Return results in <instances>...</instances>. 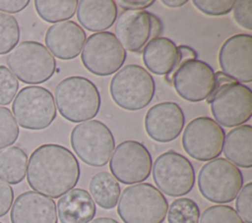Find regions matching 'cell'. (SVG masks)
Listing matches in <instances>:
<instances>
[{
	"label": "cell",
	"mask_w": 252,
	"mask_h": 223,
	"mask_svg": "<svg viewBox=\"0 0 252 223\" xmlns=\"http://www.w3.org/2000/svg\"><path fill=\"white\" fill-rule=\"evenodd\" d=\"M6 64L17 79L29 84L47 82L56 70L54 56L43 44L32 40L17 44L7 55Z\"/></svg>",
	"instance_id": "52a82bcc"
},
{
	"label": "cell",
	"mask_w": 252,
	"mask_h": 223,
	"mask_svg": "<svg viewBox=\"0 0 252 223\" xmlns=\"http://www.w3.org/2000/svg\"><path fill=\"white\" fill-rule=\"evenodd\" d=\"M115 36L124 49L140 53L162 31L160 20L148 11H123L115 24Z\"/></svg>",
	"instance_id": "9a60e30c"
},
{
	"label": "cell",
	"mask_w": 252,
	"mask_h": 223,
	"mask_svg": "<svg viewBox=\"0 0 252 223\" xmlns=\"http://www.w3.org/2000/svg\"><path fill=\"white\" fill-rule=\"evenodd\" d=\"M167 208L162 193L150 183H139L123 190L117 213L124 223H162Z\"/></svg>",
	"instance_id": "5b68a950"
},
{
	"label": "cell",
	"mask_w": 252,
	"mask_h": 223,
	"mask_svg": "<svg viewBox=\"0 0 252 223\" xmlns=\"http://www.w3.org/2000/svg\"><path fill=\"white\" fill-rule=\"evenodd\" d=\"M215 121L226 128L246 123L252 115V91L223 74L215 73L213 90L206 99Z\"/></svg>",
	"instance_id": "3957f363"
},
{
	"label": "cell",
	"mask_w": 252,
	"mask_h": 223,
	"mask_svg": "<svg viewBox=\"0 0 252 223\" xmlns=\"http://www.w3.org/2000/svg\"><path fill=\"white\" fill-rule=\"evenodd\" d=\"M80 173L79 161L70 149L57 143H44L32 152L26 175L34 192L58 198L74 189Z\"/></svg>",
	"instance_id": "6da1fadb"
},
{
	"label": "cell",
	"mask_w": 252,
	"mask_h": 223,
	"mask_svg": "<svg viewBox=\"0 0 252 223\" xmlns=\"http://www.w3.org/2000/svg\"><path fill=\"white\" fill-rule=\"evenodd\" d=\"M19 135V125L11 110L7 107L0 106V149L15 143Z\"/></svg>",
	"instance_id": "f546056e"
},
{
	"label": "cell",
	"mask_w": 252,
	"mask_h": 223,
	"mask_svg": "<svg viewBox=\"0 0 252 223\" xmlns=\"http://www.w3.org/2000/svg\"><path fill=\"white\" fill-rule=\"evenodd\" d=\"M161 3L169 8H177L186 4L187 0H162Z\"/></svg>",
	"instance_id": "74e56055"
},
{
	"label": "cell",
	"mask_w": 252,
	"mask_h": 223,
	"mask_svg": "<svg viewBox=\"0 0 252 223\" xmlns=\"http://www.w3.org/2000/svg\"><path fill=\"white\" fill-rule=\"evenodd\" d=\"M70 142L77 156L93 167L104 166L115 147L111 131L98 120L77 124L71 131Z\"/></svg>",
	"instance_id": "9c48e42d"
},
{
	"label": "cell",
	"mask_w": 252,
	"mask_h": 223,
	"mask_svg": "<svg viewBox=\"0 0 252 223\" xmlns=\"http://www.w3.org/2000/svg\"><path fill=\"white\" fill-rule=\"evenodd\" d=\"M29 3V0H0V12L6 14L19 13L23 11Z\"/></svg>",
	"instance_id": "d590c367"
},
{
	"label": "cell",
	"mask_w": 252,
	"mask_h": 223,
	"mask_svg": "<svg viewBox=\"0 0 252 223\" xmlns=\"http://www.w3.org/2000/svg\"><path fill=\"white\" fill-rule=\"evenodd\" d=\"M117 18V5L113 0H81L77 6V19L90 31L101 32L109 28Z\"/></svg>",
	"instance_id": "44dd1931"
},
{
	"label": "cell",
	"mask_w": 252,
	"mask_h": 223,
	"mask_svg": "<svg viewBox=\"0 0 252 223\" xmlns=\"http://www.w3.org/2000/svg\"><path fill=\"white\" fill-rule=\"evenodd\" d=\"M224 130L210 117H197L185 127L182 146L190 157L198 161H210L222 151Z\"/></svg>",
	"instance_id": "4fadbf2b"
},
{
	"label": "cell",
	"mask_w": 252,
	"mask_h": 223,
	"mask_svg": "<svg viewBox=\"0 0 252 223\" xmlns=\"http://www.w3.org/2000/svg\"><path fill=\"white\" fill-rule=\"evenodd\" d=\"M20 26L15 17L0 12V55L9 53L20 40Z\"/></svg>",
	"instance_id": "83f0119b"
},
{
	"label": "cell",
	"mask_w": 252,
	"mask_h": 223,
	"mask_svg": "<svg viewBox=\"0 0 252 223\" xmlns=\"http://www.w3.org/2000/svg\"><path fill=\"white\" fill-rule=\"evenodd\" d=\"M56 210L61 223H89L96 212L91 195L80 188H74L61 195Z\"/></svg>",
	"instance_id": "ffe728a7"
},
{
	"label": "cell",
	"mask_w": 252,
	"mask_h": 223,
	"mask_svg": "<svg viewBox=\"0 0 252 223\" xmlns=\"http://www.w3.org/2000/svg\"><path fill=\"white\" fill-rule=\"evenodd\" d=\"M177 58V46L167 37L153 38L143 49L144 65L155 75L166 76L174 67Z\"/></svg>",
	"instance_id": "7402d4cb"
},
{
	"label": "cell",
	"mask_w": 252,
	"mask_h": 223,
	"mask_svg": "<svg viewBox=\"0 0 252 223\" xmlns=\"http://www.w3.org/2000/svg\"><path fill=\"white\" fill-rule=\"evenodd\" d=\"M152 166L153 160L150 151L137 140L120 142L115 147L109 161L112 176L125 185L142 183L147 180Z\"/></svg>",
	"instance_id": "5bb4252c"
},
{
	"label": "cell",
	"mask_w": 252,
	"mask_h": 223,
	"mask_svg": "<svg viewBox=\"0 0 252 223\" xmlns=\"http://www.w3.org/2000/svg\"><path fill=\"white\" fill-rule=\"evenodd\" d=\"M89 223H119V222L110 217H98L90 221Z\"/></svg>",
	"instance_id": "f35d334b"
},
{
	"label": "cell",
	"mask_w": 252,
	"mask_h": 223,
	"mask_svg": "<svg viewBox=\"0 0 252 223\" xmlns=\"http://www.w3.org/2000/svg\"><path fill=\"white\" fill-rule=\"evenodd\" d=\"M222 151L229 162L236 167H252V127L241 125L224 136Z\"/></svg>",
	"instance_id": "603a6c76"
},
{
	"label": "cell",
	"mask_w": 252,
	"mask_h": 223,
	"mask_svg": "<svg viewBox=\"0 0 252 223\" xmlns=\"http://www.w3.org/2000/svg\"><path fill=\"white\" fill-rule=\"evenodd\" d=\"M252 183L248 182L242 186L241 190L236 195L235 207L236 212L244 223H252Z\"/></svg>",
	"instance_id": "1f68e13d"
},
{
	"label": "cell",
	"mask_w": 252,
	"mask_h": 223,
	"mask_svg": "<svg viewBox=\"0 0 252 223\" xmlns=\"http://www.w3.org/2000/svg\"><path fill=\"white\" fill-rule=\"evenodd\" d=\"M34 9L44 22L60 23L71 19L77 10L76 0H35Z\"/></svg>",
	"instance_id": "484cf974"
},
{
	"label": "cell",
	"mask_w": 252,
	"mask_h": 223,
	"mask_svg": "<svg viewBox=\"0 0 252 223\" xmlns=\"http://www.w3.org/2000/svg\"><path fill=\"white\" fill-rule=\"evenodd\" d=\"M154 2V0H119L118 4L124 11H143Z\"/></svg>",
	"instance_id": "8d00e7d4"
},
{
	"label": "cell",
	"mask_w": 252,
	"mask_h": 223,
	"mask_svg": "<svg viewBox=\"0 0 252 223\" xmlns=\"http://www.w3.org/2000/svg\"><path fill=\"white\" fill-rule=\"evenodd\" d=\"M156 84L153 76L143 67L129 64L112 77L109 92L113 102L128 111L145 108L153 100Z\"/></svg>",
	"instance_id": "8992f818"
},
{
	"label": "cell",
	"mask_w": 252,
	"mask_h": 223,
	"mask_svg": "<svg viewBox=\"0 0 252 223\" xmlns=\"http://www.w3.org/2000/svg\"><path fill=\"white\" fill-rule=\"evenodd\" d=\"M19 89V82L12 72L0 65V105H8L12 102Z\"/></svg>",
	"instance_id": "4dcf8cb0"
},
{
	"label": "cell",
	"mask_w": 252,
	"mask_h": 223,
	"mask_svg": "<svg viewBox=\"0 0 252 223\" xmlns=\"http://www.w3.org/2000/svg\"><path fill=\"white\" fill-rule=\"evenodd\" d=\"M194 6L208 16H223L228 14L233 7V0H194Z\"/></svg>",
	"instance_id": "d6a6232c"
},
{
	"label": "cell",
	"mask_w": 252,
	"mask_h": 223,
	"mask_svg": "<svg viewBox=\"0 0 252 223\" xmlns=\"http://www.w3.org/2000/svg\"><path fill=\"white\" fill-rule=\"evenodd\" d=\"M178 58L172 70L164 76L176 93L184 100L199 102L211 94L215 84V72L206 62L197 59L196 51L187 46H177Z\"/></svg>",
	"instance_id": "7a4b0ae2"
},
{
	"label": "cell",
	"mask_w": 252,
	"mask_h": 223,
	"mask_svg": "<svg viewBox=\"0 0 252 223\" xmlns=\"http://www.w3.org/2000/svg\"><path fill=\"white\" fill-rule=\"evenodd\" d=\"M54 96L60 115L72 123L93 119L100 108V94L96 85L84 77L63 79L57 84Z\"/></svg>",
	"instance_id": "277c9868"
},
{
	"label": "cell",
	"mask_w": 252,
	"mask_h": 223,
	"mask_svg": "<svg viewBox=\"0 0 252 223\" xmlns=\"http://www.w3.org/2000/svg\"><path fill=\"white\" fill-rule=\"evenodd\" d=\"M12 111L17 124L32 131L46 129L56 118V106L51 91L37 85L21 88L13 100Z\"/></svg>",
	"instance_id": "30bf717a"
},
{
	"label": "cell",
	"mask_w": 252,
	"mask_h": 223,
	"mask_svg": "<svg viewBox=\"0 0 252 223\" xmlns=\"http://www.w3.org/2000/svg\"><path fill=\"white\" fill-rule=\"evenodd\" d=\"M167 223H199L200 209L189 197L174 199L167 208Z\"/></svg>",
	"instance_id": "4316f807"
},
{
	"label": "cell",
	"mask_w": 252,
	"mask_h": 223,
	"mask_svg": "<svg viewBox=\"0 0 252 223\" xmlns=\"http://www.w3.org/2000/svg\"><path fill=\"white\" fill-rule=\"evenodd\" d=\"M200 223H244L235 209L229 205L217 204L206 208L200 216Z\"/></svg>",
	"instance_id": "f1b7e54d"
},
{
	"label": "cell",
	"mask_w": 252,
	"mask_h": 223,
	"mask_svg": "<svg viewBox=\"0 0 252 223\" xmlns=\"http://www.w3.org/2000/svg\"><path fill=\"white\" fill-rule=\"evenodd\" d=\"M14 201V191L12 187L0 180V217L5 216Z\"/></svg>",
	"instance_id": "e575fe53"
},
{
	"label": "cell",
	"mask_w": 252,
	"mask_h": 223,
	"mask_svg": "<svg viewBox=\"0 0 252 223\" xmlns=\"http://www.w3.org/2000/svg\"><path fill=\"white\" fill-rule=\"evenodd\" d=\"M185 116L181 107L171 101L153 105L145 116V131L158 142L174 140L183 130Z\"/></svg>",
	"instance_id": "e0dca14e"
},
{
	"label": "cell",
	"mask_w": 252,
	"mask_h": 223,
	"mask_svg": "<svg viewBox=\"0 0 252 223\" xmlns=\"http://www.w3.org/2000/svg\"><path fill=\"white\" fill-rule=\"evenodd\" d=\"M221 72L237 83L252 81V35L237 33L221 44L219 52Z\"/></svg>",
	"instance_id": "2e32d148"
},
{
	"label": "cell",
	"mask_w": 252,
	"mask_h": 223,
	"mask_svg": "<svg viewBox=\"0 0 252 223\" xmlns=\"http://www.w3.org/2000/svg\"><path fill=\"white\" fill-rule=\"evenodd\" d=\"M201 195L215 203L232 201L243 186L241 171L225 158L217 157L205 163L198 174Z\"/></svg>",
	"instance_id": "ba28073f"
},
{
	"label": "cell",
	"mask_w": 252,
	"mask_h": 223,
	"mask_svg": "<svg viewBox=\"0 0 252 223\" xmlns=\"http://www.w3.org/2000/svg\"><path fill=\"white\" fill-rule=\"evenodd\" d=\"M11 223H57L55 201L34 191L20 194L10 212Z\"/></svg>",
	"instance_id": "ac0fdd59"
},
{
	"label": "cell",
	"mask_w": 252,
	"mask_h": 223,
	"mask_svg": "<svg viewBox=\"0 0 252 223\" xmlns=\"http://www.w3.org/2000/svg\"><path fill=\"white\" fill-rule=\"evenodd\" d=\"M0 223H3V222H1V221H0Z\"/></svg>",
	"instance_id": "ab89813d"
},
{
	"label": "cell",
	"mask_w": 252,
	"mask_h": 223,
	"mask_svg": "<svg viewBox=\"0 0 252 223\" xmlns=\"http://www.w3.org/2000/svg\"><path fill=\"white\" fill-rule=\"evenodd\" d=\"M153 179L157 189L169 196L189 194L195 184V170L190 160L170 149L159 154L153 164Z\"/></svg>",
	"instance_id": "8fae6325"
},
{
	"label": "cell",
	"mask_w": 252,
	"mask_h": 223,
	"mask_svg": "<svg viewBox=\"0 0 252 223\" xmlns=\"http://www.w3.org/2000/svg\"><path fill=\"white\" fill-rule=\"evenodd\" d=\"M126 57V50L110 31L91 34L81 52L84 67L90 73L99 77L116 73L124 64Z\"/></svg>",
	"instance_id": "7c38bea8"
},
{
	"label": "cell",
	"mask_w": 252,
	"mask_h": 223,
	"mask_svg": "<svg viewBox=\"0 0 252 223\" xmlns=\"http://www.w3.org/2000/svg\"><path fill=\"white\" fill-rule=\"evenodd\" d=\"M93 200L103 209L116 206L120 196L118 181L108 172H98L92 177L89 185Z\"/></svg>",
	"instance_id": "cb8c5ba5"
},
{
	"label": "cell",
	"mask_w": 252,
	"mask_h": 223,
	"mask_svg": "<svg viewBox=\"0 0 252 223\" xmlns=\"http://www.w3.org/2000/svg\"><path fill=\"white\" fill-rule=\"evenodd\" d=\"M233 18L238 26L248 30L252 29V1L239 0L234 1Z\"/></svg>",
	"instance_id": "836d02e7"
},
{
	"label": "cell",
	"mask_w": 252,
	"mask_h": 223,
	"mask_svg": "<svg viewBox=\"0 0 252 223\" xmlns=\"http://www.w3.org/2000/svg\"><path fill=\"white\" fill-rule=\"evenodd\" d=\"M86 41V32L74 21H65L50 26L44 36L48 51L60 60H71L80 53Z\"/></svg>",
	"instance_id": "d6986e66"
},
{
	"label": "cell",
	"mask_w": 252,
	"mask_h": 223,
	"mask_svg": "<svg viewBox=\"0 0 252 223\" xmlns=\"http://www.w3.org/2000/svg\"><path fill=\"white\" fill-rule=\"evenodd\" d=\"M28 155L19 146H8L0 150V180L12 185L21 183L27 173Z\"/></svg>",
	"instance_id": "d4e9b609"
}]
</instances>
